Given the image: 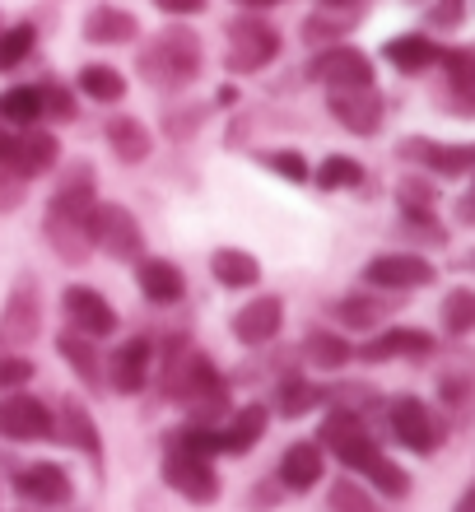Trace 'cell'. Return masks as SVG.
<instances>
[{
  "instance_id": "9",
  "label": "cell",
  "mask_w": 475,
  "mask_h": 512,
  "mask_svg": "<svg viewBox=\"0 0 475 512\" xmlns=\"http://www.w3.org/2000/svg\"><path fill=\"white\" fill-rule=\"evenodd\" d=\"M163 485L177 489V494L191 503H215L219 499V475L210 471V461L182 457V452H168V457H163Z\"/></svg>"
},
{
  "instance_id": "7",
  "label": "cell",
  "mask_w": 475,
  "mask_h": 512,
  "mask_svg": "<svg viewBox=\"0 0 475 512\" xmlns=\"http://www.w3.org/2000/svg\"><path fill=\"white\" fill-rule=\"evenodd\" d=\"M42 331V303H38V289L28 280L14 284L10 303H5V312H0V345H10V350H19V345H33Z\"/></svg>"
},
{
  "instance_id": "3",
  "label": "cell",
  "mask_w": 475,
  "mask_h": 512,
  "mask_svg": "<svg viewBox=\"0 0 475 512\" xmlns=\"http://www.w3.org/2000/svg\"><path fill=\"white\" fill-rule=\"evenodd\" d=\"M275 56H280V33L261 14H243V19L229 24V66L238 75H252V70L271 66Z\"/></svg>"
},
{
  "instance_id": "49",
  "label": "cell",
  "mask_w": 475,
  "mask_h": 512,
  "mask_svg": "<svg viewBox=\"0 0 475 512\" xmlns=\"http://www.w3.org/2000/svg\"><path fill=\"white\" fill-rule=\"evenodd\" d=\"M462 219H466V224H475V196H466V201H462Z\"/></svg>"
},
{
  "instance_id": "47",
  "label": "cell",
  "mask_w": 475,
  "mask_h": 512,
  "mask_svg": "<svg viewBox=\"0 0 475 512\" xmlns=\"http://www.w3.org/2000/svg\"><path fill=\"white\" fill-rule=\"evenodd\" d=\"M233 5H243V10L261 14V10H271V5H280V0H233Z\"/></svg>"
},
{
  "instance_id": "12",
  "label": "cell",
  "mask_w": 475,
  "mask_h": 512,
  "mask_svg": "<svg viewBox=\"0 0 475 512\" xmlns=\"http://www.w3.org/2000/svg\"><path fill=\"white\" fill-rule=\"evenodd\" d=\"M14 489H19V499L42 503V508L70 503V475L61 471L56 461H33V466H24V471L14 475Z\"/></svg>"
},
{
  "instance_id": "41",
  "label": "cell",
  "mask_w": 475,
  "mask_h": 512,
  "mask_svg": "<svg viewBox=\"0 0 475 512\" xmlns=\"http://www.w3.org/2000/svg\"><path fill=\"white\" fill-rule=\"evenodd\" d=\"M266 168H275V173L285 177V182H308V159H303L299 149H271L266 154Z\"/></svg>"
},
{
  "instance_id": "1",
  "label": "cell",
  "mask_w": 475,
  "mask_h": 512,
  "mask_svg": "<svg viewBox=\"0 0 475 512\" xmlns=\"http://www.w3.org/2000/svg\"><path fill=\"white\" fill-rule=\"evenodd\" d=\"M140 80L159 89V94H177L201 75V38L191 28H163L159 38L145 42L140 52Z\"/></svg>"
},
{
  "instance_id": "28",
  "label": "cell",
  "mask_w": 475,
  "mask_h": 512,
  "mask_svg": "<svg viewBox=\"0 0 475 512\" xmlns=\"http://www.w3.org/2000/svg\"><path fill=\"white\" fill-rule=\"evenodd\" d=\"M56 350H61V359L75 368V378H80L84 387H103V368H98V354H94V345H89L84 336L66 331V336L56 340Z\"/></svg>"
},
{
  "instance_id": "17",
  "label": "cell",
  "mask_w": 475,
  "mask_h": 512,
  "mask_svg": "<svg viewBox=\"0 0 475 512\" xmlns=\"http://www.w3.org/2000/svg\"><path fill=\"white\" fill-rule=\"evenodd\" d=\"M136 280H140V294L150 298V303H159V308H168V303H177V298L187 294L182 270L173 261H163V256H145L136 266Z\"/></svg>"
},
{
  "instance_id": "21",
  "label": "cell",
  "mask_w": 475,
  "mask_h": 512,
  "mask_svg": "<svg viewBox=\"0 0 475 512\" xmlns=\"http://www.w3.org/2000/svg\"><path fill=\"white\" fill-rule=\"evenodd\" d=\"M47 243L56 247L61 261H89L94 238H89V219H66V215H47Z\"/></svg>"
},
{
  "instance_id": "48",
  "label": "cell",
  "mask_w": 475,
  "mask_h": 512,
  "mask_svg": "<svg viewBox=\"0 0 475 512\" xmlns=\"http://www.w3.org/2000/svg\"><path fill=\"white\" fill-rule=\"evenodd\" d=\"M452 512H475V485H471V489H466L462 499H457V508H452Z\"/></svg>"
},
{
  "instance_id": "43",
  "label": "cell",
  "mask_w": 475,
  "mask_h": 512,
  "mask_svg": "<svg viewBox=\"0 0 475 512\" xmlns=\"http://www.w3.org/2000/svg\"><path fill=\"white\" fill-rule=\"evenodd\" d=\"M336 312H340V322H350V326H373V322H382V308H378V303H368V298H345Z\"/></svg>"
},
{
  "instance_id": "29",
  "label": "cell",
  "mask_w": 475,
  "mask_h": 512,
  "mask_svg": "<svg viewBox=\"0 0 475 512\" xmlns=\"http://www.w3.org/2000/svg\"><path fill=\"white\" fill-rule=\"evenodd\" d=\"M438 61H448V75H452V108L462 112V117H475V56L448 52V56H438Z\"/></svg>"
},
{
  "instance_id": "5",
  "label": "cell",
  "mask_w": 475,
  "mask_h": 512,
  "mask_svg": "<svg viewBox=\"0 0 475 512\" xmlns=\"http://www.w3.org/2000/svg\"><path fill=\"white\" fill-rule=\"evenodd\" d=\"M52 433H56V419L38 396L14 391V396L0 401V438H10V443H42Z\"/></svg>"
},
{
  "instance_id": "27",
  "label": "cell",
  "mask_w": 475,
  "mask_h": 512,
  "mask_svg": "<svg viewBox=\"0 0 475 512\" xmlns=\"http://www.w3.org/2000/svg\"><path fill=\"white\" fill-rule=\"evenodd\" d=\"M266 424H271V410L266 405H243L238 415H233V424L219 438H224V452H247V447L257 443L261 433H266Z\"/></svg>"
},
{
  "instance_id": "35",
  "label": "cell",
  "mask_w": 475,
  "mask_h": 512,
  "mask_svg": "<svg viewBox=\"0 0 475 512\" xmlns=\"http://www.w3.org/2000/svg\"><path fill=\"white\" fill-rule=\"evenodd\" d=\"M275 410L285 419H299V415H308L317 401H322V391L313 387V382H303V378H289V382H280V396H275Z\"/></svg>"
},
{
  "instance_id": "23",
  "label": "cell",
  "mask_w": 475,
  "mask_h": 512,
  "mask_svg": "<svg viewBox=\"0 0 475 512\" xmlns=\"http://www.w3.org/2000/svg\"><path fill=\"white\" fill-rule=\"evenodd\" d=\"M382 56L392 61L401 75H420V70H429L438 61V42L434 38H424V33H406V38H392L387 47H382Z\"/></svg>"
},
{
  "instance_id": "16",
  "label": "cell",
  "mask_w": 475,
  "mask_h": 512,
  "mask_svg": "<svg viewBox=\"0 0 475 512\" xmlns=\"http://www.w3.org/2000/svg\"><path fill=\"white\" fill-rule=\"evenodd\" d=\"M150 364H154V345L145 336L126 340L122 350L108 359V382L117 391H126V396H136V391H145V382H150Z\"/></svg>"
},
{
  "instance_id": "32",
  "label": "cell",
  "mask_w": 475,
  "mask_h": 512,
  "mask_svg": "<svg viewBox=\"0 0 475 512\" xmlns=\"http://www.w3.org/2000/svg\"><path fill=\"white\" fill-rule=\"evenodd\" d=\"M80 89L94 98V103H122L126 80H122V70H112V66H84Z\"/></svg>"
},
{
  "instance_id": "24",
  "label": "cell",
  "mask_w": 475,
  "mask_h": 512,
  "mask_svg": "<svg viewBox=\"0 0 475 512\" xmlns=\"http://www.w3.org/2000/svg\"><path fill=\"white\" fill-rule=\"evenodd\" d=\"M61 443H70V447H80L84 457L94 461H103V443H98V424L89 419V410H84L80 401H66L61 405Z\"/></svg>"
},
{
  "instance_id": "33",
  "label": "cell",
  "mask_w": 475,
  "mask_h": 512,
  "mask_svg": "<svg viewBox=\"0 0 475 512\" xmlns=\"http://www.w3.org/2000/svg\"><path fill=\"white\" fill-rule=\"evenodd\" d=\"M359 475H368V485L373 489H382V494H387V499H406L410 494V475L401 471V466H396V461H387V457H373L364 466V471Z\"/></svg>"
},
{
  "instance_id": "38",
  "label": "cell",
  "mask_w": 475,
  "mask_h": 512,
  "mask_svg": "<svg viewBox=\"0 0 475 512\" xmlns=\"http://www.w3.org/2000/svg\"><path fill=\"white\" fill-rule=\"evenodd\" d=\"M443 326H448L452 336L475 331V294L471 289H452V294L443 298Z\"/></svg>"
},
{
  "instance_id": "34",
  "label": "cell",
  "mask_w": 475,
  "mask_h": 512,
  "mask_svg": "<svg viewBox=\"0 0 475 512\" xmlns=\"http://www.w3.org/2000/svg\"><path fill=\"white\" fill-rule=\"evenodd\" d=\"M33 42H38V28H33V24H10V28H0V70L24 66V56L33 52Z\"/></svg>"
},
{
  "instance_id": "45",
  "label": "cell",
  "mask_w": 475,
  "mask_h": 512,
  "mask_svg": "<svg viewBox=\"0 0 475 512\" xmlns=\"http://www.w3.org/2000/svg\"><path fill=\"white\" fill-rule=\"evenodd\" d=\"M429 19H434L438 28H452V24H457V19H462V0H438V5H434V14H429Z\"/></svg>"
},
{
  "instance_id": "46",
  "label": "cell",
  "mask_w": 475,
  "mask_h": 512,
  "mask_svg": "<svg viewBox=\"0 0 475 512\" xmlns=\"http://www.w3.org/2000/svg\"><path fill=\"white\" fill-rule=\"evenodd\" d=\"M154 5H159L163 14H177V19H182V14H201L205 10V0H154Z\"/></svg>"
},
{
  "instance_id": "37",
  "label": "cell",
  "mask_w": 475,
  "mask_h": 512,
  "mask_svg": "<svg viewBox=\"0 0 475 512\" xmlns=\"http://www.w3.org/2000/svg\"><path fill=\"white\" fill-rule=\"evenodd\" d=\"M364 182V168L354 159H345V154H331V159L317 168V187L322 191H345V187H359Z\"/></svg>"
},
{
  "instance_id": "36",
  "label": "cell",
  "mask_w": 475,
  "mask_h": 512,
  "mask_svg": "<svg viewBox=\"0 0 475 512\" xmlns=\"http://www.w3.org/2000/svg\"><path fill=\"white\" fill-rule=\"evenodd\" d=\"M303 354H308V364H317V368L350 364V345H345L340 336H331V331H313V336H308V345H303Z\"/></svg>"
},
{
  "instance_id": "6",
  "label": "cell",
  "mask_w": 475,
  "mask_h": 512,
  "mask_svg": "<svg viewBox=\"0 0 475 512\" xmlns=\"http://www.w3.org/2000/svg\"><path fill=\"white\" fill-rule=\"evenodd\" d=\"M322 443L336 452L350 471H364L373 457H382V447L368 438V429H364V419L359 415H350V410H336V415L322 424Z\"/></svg>"
},
{
  "instance_id": "22",
  "label": "cell",
  "mask_w": 475,
  "mask_h": 512,
  "mask_svg": "<svg viewBox=\"0 0 475 512\" xmlns=\"http://www.w3.org/2000/svg\"><path fill=\"white\" fill-rule=\"evenodd\" d=\"M108 149L117 154L122 163H145L154 149V135L145 122H136V117H112L108 122Z\"/></svg>"
},
{
  "instance_id": "50",
  "label": "cell",
  "mask_w": 475,
  "mask_h": 512,
  "mask_svg": "<svg viewBox=\"0 0 475 512\" xmlns=\"http://www.w3.org/2000/svg\"><path fill=\"white\" fill-rule=\"evenodd\" d=\"M5 149H10V135L0 131V159H5Z\"/></svg>"
},
{
  "instance_id": "39",
  "label": "cell",
  "mask_w": 475,
  "mask_h": 512,
  "mask_svg": "<svg viewBox=\"0 0 475 512\" xmlns=\"http://www.w3.org/2000/svg\"><path fill=\"white\" fill-rule=\"evenodd\" d=\"M354 24H345L340 14H331V10H322L317 5L308 19H303V42H313V47H322V42H336V38H345Z\"/></svg>"
},
{
  "instance_id": "30",
  "label": "cell",
  "mask_w": 475,
  "mask_h": 512,
  "mask_svg": "<svg viewBox=\"0 0 475 512\" xmlns=\"http://www.w3.org/2000/svg\"><path fill=\"white\" fill-rule=\"evenodd\" d=\"M0 117L14 126H33L42 117V89L38 84H14L0 94Z\"/></svg>"
},
{
  "instance_id": "20",
  "label": "cell",
  "mask_w": 475,
  "mask_h": 512,
  "mask_svg": "<svg viewBox=\"0 0 475 512\" xmlns=\"http://www.w3.org/2000/svg\"><path fill=\"white\" fill-rule=\"evenodd\" d=\"M317 480H322V447L294 443L285 457H280V485L294 489V494H308Z\"/></svg>"
},
{
  "instance_id": "42",
  "label": "cell",
  "mask_w": 475,
  "mask_h": 512,
  "mask_svg": "<svg viewBox=\"0 0 475 512\" xmlns=\"http://www.w3.org/2000/svg\"><path fill=\"white\" fill-rule=\"evenodd\" d=\"M33 378V359L24 354H0V391H19Z\"/></svg>"
},
{
  "instance_id": "40",
  "label": "cell",
  "mask_w": 475,
  "mask_h": 512,
  "mask_svg": "<svg viewBox=\"0 0 475 512\" xmlns=\"http://www.w3.org/2000/svg\"><path fill=\"white\" fill-rule=\"evenodd\" d=\"M326 508L331 512H378V503L368 499L364 485H354V480H336L331 494H326Z\"/></svg>"
},
{
  "instance_id": "4",
  "label": "cell",
  "mask_w": 475,
  "mask_h": 512,
  "mask_svg": "<svg viewBox=\"0 0 475 512\" xmlns=\"http://www.w3.org/2000/svg\"><path fill=\"white\" fill-rule=\"evenodd\" d=\"M61 308H66V322L75 336L84 340H103L117 331V312H112V303L98 289H89V284H70L66 294H61Z\"/></svg>"
},
{
  "instance_id": "25",
  "label": "cell",
  "mask_w": 475,
  "mask_h": 512,
  "mask_svg": "<svg viewBox=\"0 0 475 512\" xmlns=\"http://www.w3.org/2000/svg\"><path fill=\"white\" fill-rule=\"evenodd\" d=\"M210 270H215V280L224 284V289H252V284L261 280L257 256L243 252V247H219V252L210 256Z\"/></svg>"
},
{
  "instance_id": "44",
  "label": "cell",
  "mask_w": 475,
  "mask_h": 512,
  "mask_svg": "<svg viewBox=\"0 0 475 512\" xmlns=\"http://www.w3.org/2000/svg\"><path fill=\"white\" fill-rule=\"evenodd\" d=\"M42 112H52V117L70 122V117H75V103H70V94L61 89V84H47V89H42Z\"/></svg>"
},
{
  "instance_id": "8",
  "label": "cell",
  "mask_w": 475,
  "mask_h": 512,
  "mask_svg": "<svg viewBox=\"0 0 475 512\" xmlns=\"http://www.w3.org/2000/svg\"><path fill=\"white\" fill-rule=\"evenodd\" d=\"M313 80L326 89H373V61L359 47H326L313 61Z\"/></svg>"
},
{
  "instance_id": "26",
  "label": "cell",
  "mask_w": 475,
  "mask_h": 512,
  "mask_svg": "<svg viewBox=\"0 0 475 512\" xmlns=\"http://www.w3.org/2000/svg\"><path fill=\"white\" fill-rule=\"evenodd\" d=\"M429 350H434V340L424 336V331L392 326V331H382L378 340H368L364 359H368V364H382V359H396V354H429Z\"/></svg>"
},
{
  "instance_id": "11",
  "label": "cell",
  "mask_w": 475,
  "mask_h": 512,
  "mask_svg": "<svg viewBox=\"0 0 475 512\" xmlns=\"http://www.w3.org/2000/svg\"><path fill=\"white\" fill-rule=\"evenodd\" d=\"M52 163H56V135H47V131H24V135H10V149H5L0 168H10L19 182H28V177L47 173Z\"/></svg>"
},
{
  "instance_id": "10",
  "label": "cell",
  "mask_w": 475,
  "mask_h": 512,
  "mask_svg": "<svg viewBox=\"0 0 475 512\" xmlns=\"http://www.w3.org/2000/svg\"><path fill=\"white\" fill-rule=\"evenodd\" d=\"M364 280L373 289H420V284H434V266L415 252H387L378 261H368Z\"/></svg>"
},
{
  "instance_id": "19",
  "label": "cell",
  "mask_w": 475,
  "mask_h": 512,
  "mask_svg": "<svg viewBox=\"0 0 475 512\" xmlns=\"http://www.w3.org/2000/svg\"><path fill=\"white\" fill-rule=\"evenodd\" d=\"M140 19L131 10H117V5H98V10L84 14V38L98 42V47H122V42L136 38Z\"/></svg>"
},
{
  "instance_id": "2",
  "label": "cell",
  "mask_w": 475,
  "mask_h": 512,
  "mask_svg": "<svg viewBox=\"0 0 475 512\" xmlns=\"http://www.w3.org/2000/svg\"><path fill=\"white\" fill-rule=\"evenodd\" d=\"M89 238H94L98 252H108L112 261H140L145 252V233H140L136 215L126 205H94L89 215Z\"/></svg>"
},
{
  "instance_id": "18",
  "label": "cell",
  "mask_w": 475,
  "mask_h": 512,
  "mask_svg": "<svg viewBox=\"0 0 475 512\" xmlns=\"http://www.w3.org/2000/svg\"><path fill=\"white\" fill-rule=\"evenodd\" d=\"M410 159H420L424 168H434L438 177H462L475 168V145H438V140H410Z\"/></svg>"
},
{
  "instance_id": "13",
  "label": "cell",
  "mask_w": 475,
  "mask_h": 512,
  "mask_svg": "<svg viewBox=\"0 0 475 512\" xmlns=\"http://www.w3.org/2000/svg\"><path fill=\"white\" fill-rule=\"evenodd\" d=\"M280 326H285V303L275 294H261L233 317V336L243 345H271L280 336Z\"/></svg>"
},
{
  "instance_id": "14",
  "label": "cell",
  "mask_w": 475,
  "mask_h": 512,
  "mask_svg": "<svg viewBox=\"0 0 475 512\" xmlns=\"http://www.w3.org/2000/svg\"><path fill=\"white\" fill-rule=\"evenodd\" d=\"M392 433L410 447V452H420V457H429V452L438 447L434 419H429L424 401H415V396H396L392 401Z\"/></svg>"
},
{
  "instance_id": "15",
  "label": "cell",
  "mask_w": 475,
  "mask_h": 512,
  "mask_svg": "<svg viewBox=\"0 0 475 512\" xmlns=\"http://www.w3.org/2000/svg\"><path fill=\"white\" fill-rule=\"evenodd\" d=\"M331 117L354 135H373L382 126V98L373 89H331Z\"/></svg>"
},
{
  "instance_id": "31",
  "label": "cell",
  "mask_w": 475,
  "mask_h": 512,
  "mask_svg": "<svg viewBox=\"0 0 475 512\" xmlns=\"http://www.w3.org/2000/svg\"><path fill=\"white\" fill-rule=\"evenodd\" d=\"M168 452L210 461V452H224V438H219V429H201V424H191V429H173V433H168Z\"/></svg>"
}]
</instances>
